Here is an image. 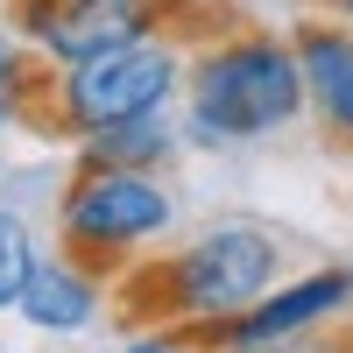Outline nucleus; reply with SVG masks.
<instances>
[{
    "label": "nucleus",
    "mask_w": 353,
    "mask_h": 353,
    "mask_svg": "<svg viewBox=\"0 0 353 353\" xmlns=\"http://www.w3.org/2000/svg\"><path fill=\"white\" fill-rule=\"evenodd\" d=\"M297 106H304L297 50H283L269 36H241V43H219L212 57H198V78H191V128L198 134H212V141L269 134Z\"/></svg>",
    "instance_id": "nucleus-2"
},
{
    "label": "nucleus",
    "mask_w": 353,
    "mask_h": 353,
    "mask_svg": "<svg viewBox=\"0 0 353 353\" xmlns=\"http://www.w3.org/2000/svg\"><path fill=\"white\" fill-rule=\"evenodd\" d=\"M297 71H304L311 106L339 134H353V36L346 28H304L297 36Z\"/></svg>",
    "instance_id": "nucleus-6"
},
{
    "label": "nucleus",
    "mask_w": 353,
    "mask_h": 353,
    "mask_svg": "<svg viewBox=\"0 0 353 353\" xmlns=\"http://www.w3.org/2000/svg\"><path fill=\"white\" fill-rule=\"evenodd\" d=\"M128 353H176V346H163V339H141V346H128Z\"/></svg>",
    "instance_id": "nucleus-12"
},
{
    "label": "nucleus",
    "mask_w": 353,
    "mask_h": 353,
    "mask_svg": "<svg viewBox=\"0 0 353 353\" xmlns=\"http://www.w3.org/2000/svg\"><path fill=\"white\" fill-rule=\"evenodd\" d=\"M163 226H170V198L141 170L92 163L64 191V241L85 269H121V254L134 241H149V233H163Z\"/></svg>",
    "instance_id": "nucleus-4"
},
{
    "label": "nucleus",
    "mask_w": 353,
    "mask_h": 353,
    "mask_svg": "<svg viewBox=\"0 0 353 353\" xmlns=\"http://www.w3.org/2000/svg\"><path fill=\"white\" fill-rule=\"evenodd\" d=\"M276 276V248L254 226H212L198 233L184 254H170L149 283H128L141 318H226L261 304V290Z\"/></svg>",
    "instance_id": "nucleus-1"
},
{
    "label": "nucleus",
    "mask_w": 353,
    "mask_h": 353,
    "mask_svg": "<svg viewBox=\"0 0 353 353\" xmlns=\"http://www.w3.org/2000/svg\"><path fill=\"white\" fill-rule=\"evenodd\" d=\"M8 14L21 36H36L64 64L113 50L128 36H149V0H8Z\"/></svg>",
    "instance_id": "nucleus-5"
},
{
    "label": "nucleus",
    "mask_w": 353,
    "mask_h": 353,
    "mask_svg": "<svg viewBox=\"0 0 353 353\" xmlns=\"http://www.w3.org/2000/svg\"><path fill=\"white\" fill-rule=\"evenodd\" d=\"M14 304H21L28 325H43V332H78L85 318L99 311V290H92V276H85V269H64V261H36Z\"/></svg>",
    "instance_id": "nucleus-8"
},
{
    "label": "nucleus",
    "mask_w": 353,
    "mask_h": 353,
    "mask_svg": "<svg viewBox=\"0 0 353 353\" xmlns=\"http://www.w3.org/2000/svg\"><path fill=\"white\" fill-rule=\"evenodd\" d=\"M346 8H353V0H346Z\"/></svg>",
    "instance_id": "nucleus-13"
},
{
    "label": "nucleus",
    "mask_w": 353,
    "mask_h": 353,
    "mask_svg": "<svg viewBox=\"0 0 353 353\" xmlns=\"http://www.w3.org/2000/svg\"><path fill=\"white\" fill-rule=\"evenodd\" d=\"M28 85H36V71H28V64H21V50L0 36V121L28 113Z\"/></svg>",
    "instance_id": "nucleus-11"
},
{
    "label": "nucleus",
    "mask_w": 353,
    "mask_h": 353,
    "mask_svg": "<svg viewBox=\"0 0 353 353\" xmlns=\"http://www.w3.org/2000/svg\"><path fill=\"white\" fill-rule=\"evenodd\" d=\"M28 269H36V254H28V226L21 219H0V311L21 297Z\"/></svg>",
    "instance_id": "nucleus-10"
},
{
    "label": "nucleus",
    "mask_w": 353,
    "mask_h": 353,
    "mask_svg": "<svg viewBox=\"0 0 353 353\" xmlns=\"http://www.w3.org/2000/svg\"><path fill=\"white\" fill-rule=\"evenodd\" d=\"M85 156H92V163H121V170H141V163L170 156L163 113H141V121H121V128H99V134H85Z\"/></svg>",
    "instance_id": "nucleus-9"
},
{
    "label": "nucleus",
    "mask_w": 353,
    "mask_h": 353,
    "mask_svg": "<svg viewBox=\"0 0 353 353\" xmlns=\"http://www.w3.org/2000/svg\"><path fill=\"white\" fill-rule=\"evenodd\" d=\"M346 290H353L346 276H311V283L283 290V297H269V304H248V318L219 325V339H233V346H254V339H283V332L311 325V318L339 311V304H346Z\"/></svg>",
    "instance_id": "nucleus-7"
},
{
    "label": "nucleus",
    "mask_w": 353,
    "mask_h": 353,
    "mask_svg": "<svg viewBox=\"0 0 353 353\" xmlns=\"http://www.w3.org/2000/svg\"><path fill=\"white\" fill-rule=\"evenodd\" d=\"M176 85V50L156 36H128L113 50H92L57 78V113L43 128H64V134H99V128H121L141 121V113H163Z\"/></svg>",
    "instance_id": "nucleus-3"
}]
</instances>
